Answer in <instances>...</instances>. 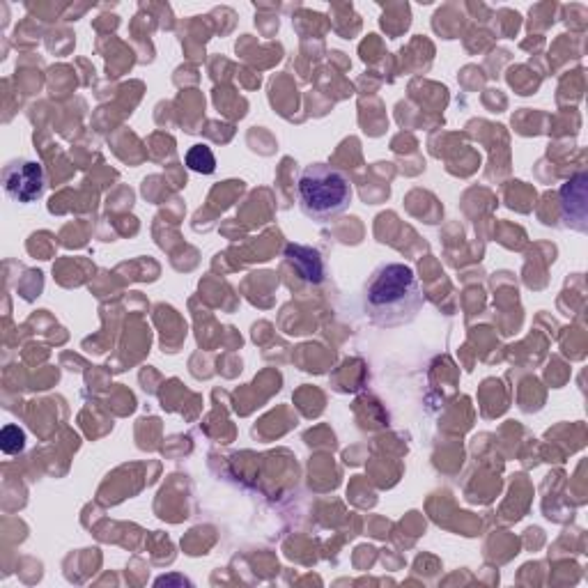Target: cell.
<instances>
[{"label": "cell", "mask_w": 588, "mask_h": 588, "mask_svg": "<svg viewBox=\"0 0 588 588\" xmlns=\"http://www.w3.org/2000/svg\"><path fill=\"white\" fill-rule=\"evenodd\" d=\"M299 207L315 223H329L350 210L354 189L343 170L329 164H311L297 182Z\"/></svg>", "instance_id": "7a4b0ae2"}, {"label": "cell", "mask_w": 588, "mask_h": 588, "mask_svg": "<svg viewBox=\"0 0 588 588\" xmlns=\"http://www.w3.org/2000/svg\"><path fill=\"white\" fill-rule=\"evenodd\" d=\"M425 304L414 267L384 262L370 274L363 290V308L370 322L382 329H398L414 322Z\"/></svg>", "instance_id": "6da1fadb"}, {"label": "cell", "mask_w": 588, "mask_h": 588, "mask_svg": "<svg viewBox=\"0 0 588 588\" xmlns=\"http://www.w3.org/2000/svg\"><path fill=\"white\" fill-rule=\"evenodd\" d=\"M168 586V584H180V586H184V584H189L191 586V582L189 579H184V577H161V579H157V582H154V586Z\"/></svg>", "instance_id": "ba28073f"}, {"label": "cell", "mask_w": 588, "mask_h": 588, "mask_svg": "<svg viewBox=\"0 0 588 588\" xmlns=\"http://www.w3.org/2000/svg\"><path fill=\"white\" fill-rule=\"evenodd\" d=\"M46 187H49V180H46V170L40 161L14 159L3 168V189L21 205L42 200Z\"/></svg>", "instance_id": "3957f363"}, {"label": "cell", "mask_w": 588, "mask_h": 588, "mask_svg": "<svg viewBox=\"0 0 588 588\" xmlns=\"http://www.w3.org/2000/svg\"><path fill=\"white\" fill-rule=\"evenodd\" d=\"M184 164H187L189 170H193V173L212 175L216 170V157H214V152H212L210 145L198 143V145L189 147L187 157H184Z\"/></svg>", "instance_id": "8992f818"}, {"label": "cell", "mask_w": 588, "mask_h": 588, "mask_svg": "<svg viewBox=\"0 0 588 588\" xmlns=\"http://www.w3.org/2000/svg\"><path fill=\"white\" fill-rule=\"evenodd\" d=\"M285 262L294 267L306 283L320 285L324 281V260L317 249L301 244H288L285 246Z\"/></svg>", "instance_id": "5b68a950"}, {"label": "cell", "mask_w": 588, "mask_h": 588, "mask_svg": "<svg viewBox=\"0 0 588 588\" xmlns=\"http://www.w3.org/2000/svg\"><path fill=\"white\" fill-rule=\"evenodd\" d=\"M0 448H3L5 455L23 453V448H26V432L19 425H5L3 432H0Z\"/></svg>", "instance_id": "52a82bcc"}, {"label": "cell", "mask_w": 588, "mask_h": 588, "mask_svg": "<svg viewBox=\"0 0 588 588\" xmlns=\"http://www.w3.org/2000/svg\"><path fill=\"white\" fill-rule=\"evenodd\" d=\"M586 184L588 177L582 170L561 187V216L568 228L586 232L588 230V203H586Z\"/></svg>", "instance_id": "277c9868"}]
</instances>
